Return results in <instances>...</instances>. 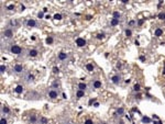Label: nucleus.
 I'll use <instances>...</instances> for the list:
<instances>
[{"instance_id": "7", "label": "nucleus", "mask_w": 165, "mask_h": 124, "mask_svg": "<svg viewBox=\"0 0 165 124\" xmlns=\"http://www.w3.org/2000/svg\"><path fill=\"white\" fill-rule=\"evenodd\" d=\"M25 25L28 27H39V22L37 20H34V19H28L25 21Z\"/></svg>"}, {"instance_id": "41", "label": "nucleus", "mask_w": 165, "mask_h": 124, "mask_svg": "<svg viewBox=\"0 0 165 124\" xmlns=\"http://www.w3.org/2000/svg\"><path fill=\"white\" fill-rule=\"evenodd\" d=\"M122 4H128V0H122Z\"/></svg>"}, {"instance_id": "35", "label": "nucleus", "mask_w": 165, "mask_h": 124, "mask_svg": "<svg viewBox=\"0 0 165 124\" xmlns=\"http://www.w3.org/2000/svg\"><path fill=\"white\" fill-rule=\"evenodd\" d=\"M84 124H95L94 122H93V120H90V119H88V120L85 121V123Z\"/></svg>"}, {"instance_id": "17", "label": "nucleus", "mask_w": 165, "mask_h": 124, "mask_svg": "<svg viewBox=\"0 0 165 124\" xmlns=\"http://www.w3.org/2000/svg\"><path fill=\"white\" fill-rule=\"evenodd\" d=\"M85 91L83 90H79V89H77V91H76V98L77 99H81V98H84L85 97Z\"/></svg>"}, {"instance_id": "29", "label": "nucleus", "mask_w": 165, "mask_h": 124, "mask_svg": "<svg viewBox=\"0 0 165 124\" xmlns=\"http://www.w3.org/2000/svg\"><path fill=\"white\" fill-rule=\"evenodd\" d=\"M6 71H7V67H6L4 65H1V66H0V73H1V74H4Z\"/></svg>"}, {"instance_id": "26", "label": "nucleus", "mask_w": 165, "mask_h": 124, "mask_svg": "<svg viewBox=\"0 0 165 124\" xmlns=\"http://www.w3.org/2000/svg\"><path fill=\"white\" fill-rule=\"evenodd\" d=\"M6 9L9 10V11H14L16 10V6H14V4H9V6L6 7Z\"/></svg>"}, {"instance_id": "3", "label": "nucleus", "mask_w": 165, "mask_h": 124, "mask_svg": "<svg viewBox=\"0 0 165 124\" xmlns=\"http://www.w3.org/2000/svg\"><path fill=\"white\" fill-rule=\"evenodd\" d=\"M12 73L16 75H19V74H24V66L22 64H16L12 67Z\"/></svg>"}, {"instance_id": "12", "label": "nucleus", "mask_w": 165, "mask_h": 124, "mask_svg": "<svg viewBox=\"0 0 165 124\" xmlns=\"http://www.w3.org/2000/svg\"><path fill=\"white\" fill-rule=\"evenodd\" d=\"M10 109H9V107H7V105H2L1 107V114L2 115H4V117H7V115H9L10 114Z\"/></svg>"}, {"instance_id": "11", "label": "nucleus", "mask_w": 165, "mask_h": 124, "mask_svg": "<svg viewBox=\"0 0 165 124\" xmlns=\"http://www.w3.org/2000/svg\"><path fill=\"white\" fill-rule=\"evenodd\" d=\"M29 122H30V124L39 123V117H37V114H31L30 117H29Z\"/></svg>"}, {"instance_id": "10", "label": "nucleus", "mask_w": 165, "mask_h": 124, "mask_svg": "<svg viewBox=\"0 0 165 124\" xmlns=\"http://www.w3.org/2000/svg\"><path fill=\"white\" fill-rule=\"evenodd\" d=\"M110 80L112 81V84L113 85H120L121 84V76H119V75H113V76L110 78Z\"/></svg>"}, {"instance_id": "18", "label": "nucleus", "mask_w": 165, "mask_h": 124, "mask_svg": "<svg viewBox=\"0 0 165 124\" xmlns=\"http://www.w3.org/2000/svg\"><path fill=\"white\" fill-rule=\"evenodd\" d=\"M77 87H78V89H79V90L86 91V89H87V84H85V82H79Z\"/></svg>"}, {"instance_id": "5", "label": "nucleus", "mask_w": 165, "mask_h": 124, "mask_svg": "<svg viewBox=\"0 0 165 124\" xmlns=\"http://www.w3.org/2000/svg\"><path fill=\"white\" fill-rule=\"evenodd\" d=\"M34 78H35L34 77V75L31 74V73H24V75H23V79L27 84H31V82H33Z\"/></svg>"}, {"instance_id": "38", "label": "nucleus", "mask_w": 165, "mask_h": 124, "mask_svg": "<svg viewBox=\"0 0 165 124\" xmlns=\"http://www.w3.org/2000/svg\"><path fill=\"white\" fill-rule=\"evenodd\" d=\"M142 121H143V122H150V119H148V117H143Z\"/></svg>"}, {"instance_id": "24", "label": "nucleus", "mask_w": 165, "mask_h": 124, "mask_svg": "<svg viewBox=\"0 0 165 124\" xmlns=\"http://www.w3.org/2000/svg\"><path fill=\"white\" fill-rule=\"evenodd\" d=\"M105 37H106V34L105 33H98L97 35H96V39H97V40H104Z\"/></svg>"}, {"instance_id": "19", "label": "nucleus", "mask_w": 165, "mask_h": 124, "mask_svg": "<svg viewBox=\"0 0 165 124\" xmlns=\"http://www.w3.org/2000/svg\"><path fill=\"white\" fill-rule=\"evenodd\" d=\"M18 25V21L17 20H10L9 21V23H8V27H16Z\"/></svg>"}, {"instance_id": "20", "label": "nucleus", "mask_w": 165, "mask_h": 124, "mask_svg": "<svg viewBox=\"0 0 165 124\" xmlns=\"http://www.w3.org/2000/svg\"><path fill=\"white\" fill-rule=\"evenodd\" d=\"M119 23H120V20L115 19V18H112L111 21H110V25H111V27H116V25H118Z\"/></svg>"}, {"instance_id": "15", "label": "nucleus", "mask_w": 165, "mask_h": 124, "mask_svg": "<svg viewBox=\"0 0 165 124\" xmlns=\"http://www.w3.org/2000/svg\"><path fill=\"white\" fill-rule=\"evenodd\" d=\"M154 35L156 37H160L163 35V29H161V27H156L154 31Z\"/></svg>"}, {"instance_id": "16", "label": "nucleus", "mask_w": 165, "mask_h": 124, "mask_svg": "<svg viewBox=\"0 0 165 124\" xmlns=\"http://www.w3.org/2000/svg\"><path fill=\"white\" fill-rule=\"evenodd\" d=\"M24 90V87L22 86V85H18L17 87H16V89H14V92L16 94H22Z\"/></svg>"}, {"instance_id": "22", "label": "nucleus", "mask_w": 165, "mask_h": 124, "mask_svg": "<svg viewBox=\"0 0 165 124\" xmlns=\"http://www.w3.org/2000/svg\"><path fill=\"white\" fill-rule=\"evenodd\" d=\"M112 17L115 18V19H118V20H120V18H121V13H120V12H118V11H113Z\"/></svg>"}, {"instance_id": "34", "label": "nucleus", "mask_w": 165, "mask_h": 124, "mask_svg": "<svg viewBox=\"0 0 165 124\" xmlns=\"http://www.w3.org/2000/svg\"><path fill=\"white\" fill-rule=\"evenodd\" d=\"M143 23H144V20H142V19H141V20H139L138 22H137V25H139V27H141V25H142Z\"/></svg>"}, {"instance_id": "1", "label": "nucleus", "mask_w": 165, "mask_h": 124, "mask_svg": "<svg viewBox=\"0 0 165 124\" xmlns=\"http://www.w3.org/2000/svg\"><path fill=\"white\" fill-rule=\"evenodd\" d=\"M8 50H9L12 55H17V56H21V55L23 54L22 47L17 45V44H10V45L8 46Z\"/></svg>"}, {"instance_id": "32", "label": "nucleus", "mask_w": 165, "mask_h": 124, "mask_svg": "<svg viewBox=\"0 0 165 124\" xmlns=\"http://www.w3.org/2000/svg\"><path fill=\"white\" fill-rule=\"evenodd\" d=\"M133 90H134V91H140V85L135 84L134 86H133Z\"/></svg>"}, {"instance_id": "4", "label": "nucleus", "mask_w": 165, "mask_h": 124, "mask_svg": "<svg viewBox=\"0 0 165 124\" xmlns=\"http://www.w3.org/2000/svg\"><path fill=\"white\" fill-rule=\"evenodd\" d=\"M47 97L54 100V99H57L58 98V90L56 89H53V88H50L49 91H47Z\"/></svg>"}, {"instance_id": "14", "label": "nucleus", "mask_w": 165, "mask_h": 124, "mask_svg": "<svg viewBox=\"0 0 165 124\" xmlns=\"http://www.w3.org/2000/svg\"><path fill=\"white\" fill-rule=\"evenodd\" d=\"M86 71H87L88 73H93V71H95V65L93 64V63H87V64H86Z\"/></svg>"}, {"instance_id": "8", "label": "nucleus", "mask_w": 165, "mask_h": 124, "mask_svg": "<svg viewBox=\"0 0 165 124\" xmlns=\"http://www.w3.org/2000/svg\"><path fill=\"white\" fill-rule=\"evenodd\" d=\"M39 55V50L37 48H30V50H27V56L30 57V58H34Z\"/></svg>"}, {"instance_id": "42", "label": "nucleus", "mask_w": 165, "mask_h": 124, "mask_svg": "<svg viewBox=\"0 0 165 124\" xmlns=\"http://www.w3.org/2000/svg\"><path fill=\"white\" fill-rule=\"evenodd\" d=\"M134 43H135V45H137V46H139V44H140V43H139V42H138V41H135Z\"/></svg>"}, {"instance_id": "13", "label": "nucleus", "mask_w": 165, "mask_h": 124, "mask_svg": "<svg viewBox=\"0 0 165 124\" xmlns=\"http://www.w3.org/2000/svg\"><path fill=\"white\" fill-rule=\"evenodd\" d=\"M76 44H77V46L83 47L86 45V41H85L83 37H78V39H76Z\"/></svg>"}, {"instance_id": "27", "label": "nucleus", "mask_w": 165, "mask_h": 124, "mask_svg": "<svg viewBox=\"0 0 165 124\" xmlns=\"http://www.w3.org/2000/svg\"><path fill=\"white\" fill-rule=\"evenodd\" d=\"M123 113H125V109L123 108H119L118 110H117V114L118 115H123Z\"/></svg>"}, {"instance_id": "43", "label": "nucleus", "mask_w": 165, "mask_h": 124, "mask_svg": "<svg viewBox=\"0 0 165 124\" xmlns=\"http://www.w3.org/2000/svg\"><path fill=\"white\" fill-rule=\"evenodd\" d=\"M163 74H164V75H165V68H164V71H163Z\"/></svg>"}, {"instance_id": "6", "label": "nucleus", "mask_w": 165, "mask_h": 124, "mask_svg": "<svg viewBox=\"0 0 165 124\" xmlns=\"http://www.w3.org/2000/svg\"><path fill=\"white\" fill-rule=\"evenodd\" d=\"M69 58V54L65 53V52H61V53L57 54V60L58 62H66V60Z\"/></svg>"}, {"instance_id": "21", "label": "nucleus", "mask_w": 165, "mask_h": 124, "mask_svg": "<svg viewBox=\"0 0 165 124\" xmlns=\"http://www.w3.org/2000/svg\"><path fill=\"white\" fill-rule=\"evenodd\" d=\"M39 123L40 124H47L49 123V120H47L45 117H40V119H39Z\"/></svg>"}, {"instance_id": "40", "label": "nucleus", "mask_w": 165, "mask_h": 124, "mask_svg": "<svg viewBox=\"0 0 165 124\" xmlns=\"http://www.w3.org/2000/svg\"><path fill=\"white\" fill-rule=\"evenodd\" d=\"M140 59H141V60H142V62H144V60H145V57L141 56V57H140Z\"/></svg>"}, {"instance_id": "36", "label": "nucleus", "mask_w": 165, "mask_h": 124, "mask_svg": "<svg viewBox=\"0 0 165 124\" xmlns=\"http://www.w3.org/2000/svg\"><path fill=\"white\" fill-rule=\"evenodd\" d=\"M135 24V21L134 20H131L130 22H129V27H132V25H134Z\"/></svg>"}, {"instance_id": "39", "label": "nucleus", "mask_w": 165, "mask_h": 124, "mask_svg": "<svg viewBox=\"0 0 165 124\" xmlns=\"http://www.w3.org/2000/svg\"><path fill=\"white\" fill-rule=\"evenodd\" d=\"M122 67V65H121V63H118V64H117V68H118V69H120V68Z\"/></svg>"}, {"instance_id": "28", "label": "nucleus", "mask_w": 165, "mask_h": 124, "mask_svg": "<svg viewBox=\"0 0 165 124\" xmlns=\"http://www.w3.org/2000/svg\"><path fill=\"white\" fill-rule=\"evenodd\" d=\"M54 19H55V20H62V19H63V17H62V14L61 13H56V14H54Z\"/></svg>"}, {"instance_id": "2", "label": "nucleus", "mask_w": 165, "mask_h": 124, "mask_svg": "<svg viewBox=\"0 0 165 124\" xmlns=\"http://www.w3.org/2000/svg\"><path fill=\"white\" fill-rule=\"evenodd\" d=\"M13 29H11V27H6L4 31H2V36L4 37V39H8V40H10V39H12L13 37Z\"/></svg>"}, {"instance_id": "33", "label": "nucleus", "mask_w": 165, "mask_h": 124, "mask_svg": "<svg viewBox=\"0 0 165 124\" xmlns=\"http://www.w3.org/2000/svg\"><path fill=\"white\" fill-rule=\"evenodd\" d=\"M43 17H44V12H43V11L37 13V18H39V19H43Z\"/></svg>"}, {"instance_id": "31", "label": "nucleus", "mask_w": 165, "mask_h": 124, "mask_svg": "<svg viewBox=\"0 0 165 124\" xmlns=\"http://www.w3.org/2000/svg\"><path fill=\"white\" fill-rule=\"evenodd\" d=\"M52 71H53V74H58V73H60V68L54 66V67L52 68Z\"/></svg>"}, {"instance_id": "23", "label": "nucleus", "mask_w": 165, "mask_h": 124, "mask_svg": "<svg viewBox=\"0 0 165 124\" xmlns=\"http://www.w3.org/2000/svg\"><path fill=\"white\" fill-rule=\"evenodd\" d=\"M125 34L127 37H131L132 36V31L130 29H125Z\"/></svg>"}, {"instance_id": "37", "label": "nucleus", "mask_w": 165, "mask_h": 124, "mask_svg": "<svg viewBox=\"0 0 165 124\" xmlns=\"http://www.w3.org/2000/svg\"><path fill=\"white\" fill-rule=\"evenodd\" d=\"M158 18H160L161 20H163V19H164V13H160L158 14Z\"/></svg>"}, {"instance_id": "30", "label": "nucleus", "mask_w": 165, "mask_h": 124, "mask_svg": "<svg viewBox=\"0 0 165 124\" xmlns=\"http://www.w3.org/2000/svg\"><path fill=\"white\" fill-rule=\"evenodd\" d=\"M0 124H8V120L4 117H2L0 119Z\"/></svg>"}, {"instance_id": "44", "label": "nucleus", "mask_w": 165, "mask_h": 124, "mask_svg": "<svg viewBox=\"0 0 165 124\" xmlns=\"http://www.w3.org/2000/svg\"><path fill=\"white\" fill-rule=\"evenodd\" d=\"M164 20H165V13H164Z\"/></svg>"}, {"instance_id": "25", "label": "nucleus", "mask_w": 165, "mask_h": 124, "mask_svg": "<svg viewBox=\"0 0 165 124\" xmlns=\"http://www.w3.org/2000/svg\"><path fill=\"white\" fill-rule=\"evenodd\" d=\"M45 42H46V44H53V42H54V39L52 36H47L46 37V40H45Z\"/></svg>"}, {"instance_id": "9", "label": "nucleus", "mask_w": 165, "mask_h": 124, "mask_svg": "<svg viewBox=\"0 0 165 124\" xmlns=\"http://www.w3.org/2000/svg\"><path fill=\"white\" fill-rule=\"evenodd\" d=\"M101 87H102L101 80H99V79H93L91 80V88L93 89H100Z\"/></svg>"}]
</instances>
